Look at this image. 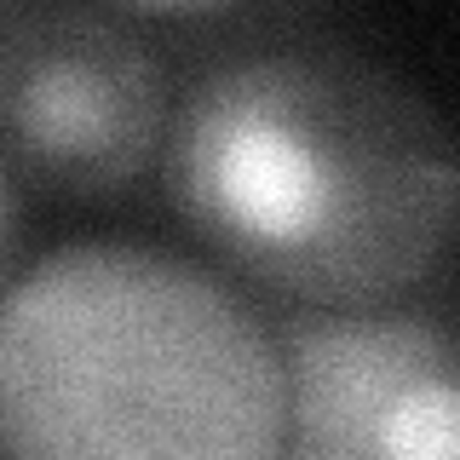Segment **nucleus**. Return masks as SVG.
<instances>
[{
	"label": "nucleus",
	"mask_w": 460,
	"mask_h": 460,
	"mask_svg": "<svg viewBox=\"0 0 460 460\" xmlns=\"http://www.w3.org/2000/svg\"><path fill=\"white\" fill-rule=\"evenodd\" d=\"M270 323L167 248L69 242L0 294V460H282Z\"/></svg>",
	"instance_id": "2"
},
{
	"label": "nucleus",
	"mask_w": 460,
	"mask_h": 460,
	"mask_svg": "<svg viewBox=\"0 0 460 460\" xmlns=\"http://www.w3.org/2000/svg\"><path fill=\"white\" fill-rule=\"evenodd\" d=\"M162 190L184 230L288 311L431 299L460 259V133L340 40H253L179 93Z\"/></svg>",
	"instance_id": "1"
},
{
	"label": "nucleus",
	"mask_w": 460,
	"mask_h": 460,
	"mask_svg": "<svg viewBox=\"0 0 460 460\" xmlns=\"http://www.w3.org/2000/svg\"><path fill=\"white\" fill-rule=\"evenodd\" d=\"M282 460H460V316L282 311Z\"/></svg>",
	"instance_id": "4"
},
{
	"label": "nucleus",
	"mask_w": 460,
	"mask_h": 460,
	"mask_svg": "<svg viewBox=\"0 0 460 460\" xmlns=\"http://www.w3.org/2000/svg\"><path fill=\"white\" fill-rule=\"evenodd\" d=\"M167 64L127 12H0V150L58 196H115L162 162Z\"/></svg>",
	"instance_id": "3"
},
{
	"label": "nucleus",
	"mask_w": 460,
	"mask_h": 460,
	"mask_svg": "<svg viewBox=\"0 0 460 460\" xmlns=\"http://www.w3.org/2000/svg\"><path fill=\"white\" fill-rule=\"evenodd\" d=\"M18 236H23V184H18V167H12V155L0 150V277L12 270Z\"/></svg>",
	"instance_id": "5"
}]
</instances>
